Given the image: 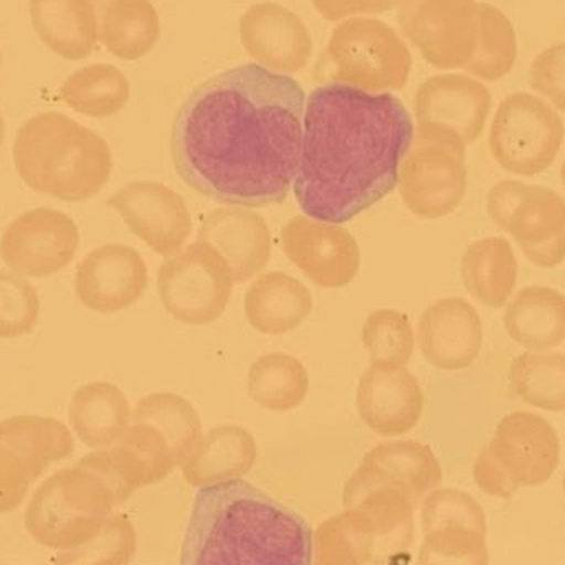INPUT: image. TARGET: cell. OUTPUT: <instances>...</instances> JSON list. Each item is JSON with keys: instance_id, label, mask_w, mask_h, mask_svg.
I'll use <instances>...</instances> for the list:
<instances>
[{"instance_id": "obj_10", "label": "cell", "mask_w": 565, "mask_h": 565, "mask_svg": "<svg viewBox=\"0 0 565 565\" xmlns=\"http://www.w3.org/2000/svg\"><path fill=\"white\" fill-rule=\"evenodd\" d=\"M79 247L75 222L53 209H35L17 217L0 238V257L13 271L46 278L68 267Z\"/></svg>"}, {"instance_id": "obj_25", "label": "cell", "mask_w": 565, "mask_h": 565, "mask_svg": "<svg viewBox=\"0 0 565 565\" xmlns=\"http://www.w3.org/2000/svg\"><path fill=\"white\" fill-rule=\"evenodd\" d=\"M518 40L513 23L490 3H478L473 56L467 68L487 82L510 75L516 65Z\"/></svg>"}, {"instance_id": "obj_23", "label": "cell", "mask_w": 565, "mask_h": 565, "mask_svg": "<svg viewBox=\"0 0 565 565\" xmlns=\"http://www.w3.org/2000/svg\"><path fill=\"white\" fill-rule=\"evenodd\" d=\"M248 395L267 411H292L309 392V374L299 359L282 352L262 355L252 364Z\"/></svg>"}, {"instance_id": "obj_7", "label": "cell", "mask_w": 565, "mask_h": 565, "mask_svg": "<svg viewBox=\"0 0 565 565\" xmlns=\"http://www.w3.org/2000/svg\"><path fill=\"white\" fill-rule=\"evenodd\" d=\"M487 211L531 264L544 270L564 264L565 199L559 192L503 179L488 191Z\"/></svg>"}, {"instance_id": "obj_31", "label": "cell", "mask_w": 565, "mask_h": 565, "mask_svg": "<svg viewBox=\"0 0 565 565\" xmlns=\"http://www.w3.org/2000/svg\"><path fill=\"white\" fill-rule=\"evenodd\" d=\"M3 139H6V122H3L2 115H0V148H2Z\"/></svg>"}, {"instance_id": "obj_14", "label": "cell", "mask_w": 565, "mask_h": 565, "mask_svg": "<svg viewBox=\"0 0 565 565\" xmlns=\"http://www.w3.org/2000/svg\"><path fill=\"white\" fill-rule=\"evenodd\" d=\"M417 335L428 364L445 372L465 371L483 348V321L470 301L448 296L422 312Z\"/></svg>"}, {"instance_id": "obj_1", "label": "cell", "mask_w": 565, "mask_h": 565, "mask_svg": "<svg viewBox=\"0 0 565 565\" xmlns=\"http://www.w3.org/2000/svg\"><path fill=\"white\" fill-rule=\"evenodd\" d=\"M305 108L299 83L267 66L248 63L217 73L175 115V171L189 188L222 204H281L298 172Z\"/></svg>"}, {"instance_id": "obj_18", "label": "cell", "mask_w": 565, "mask_h": 565, "mask_svg": "<svg viewBox=\"0 0 565 565\" xmlns=\"http://www.w3.org/2000/svg\"><path fill=\"white\" fill-rule=\"evenodd\" d=\"M248 324L267 335H281L301 326L312 312V295L305 282L282 271L260 275L245 292Z\"/></svg>"}, {"instance_id": "obj_21", "label": "cell", "mask_w": 565, "mask_h": 565, "mask_svg": "<svg viewBox=\"0 0 565 565\" xmlns=\"http://www.w3.org/2000/svg\"><path fill=\"white\" fill-rule=\"evenodd\" d=\"M465 288L487 308L500 309L513 296L518 260L507 238L488 237L468 245L461 258Z\"/></svg>"}, {"instance_id": "obj_29", "label": "cell", "mask_w": 565, "mask_h": 565, "mask_svg": "<svg viewBox=\"0 0 565 565\" xmlns=\"http://www.w3.org/2000/svg\"><path fill=\"white\" fill-rule=\"evenodd\" d=\"M135 420L168 428L181 438L192 437L199 427L191 402L171 392H156L142 397L136 405Z\"/></svg>"}, {"instance_id": "obj_16", "label": "cell", "mask_w": 565, "mask_h": 565, "mask_svg": "<svg viewBox=\"0 0 565 565\" xmlns=\"http://www.w3.org/2000/svg\"><path fill=\"white\" fill-rule=\"evenodd\" d=\"M355 395L362 420L382 434L411 430L424 412V391L407 365H369Z\"/></svg>"}, {"instance_id": "obj_24", "label": "cell", "mask_w": 565, "mask_h": 565, "mask_svg": "<svg viewBox=\"0 0 565 565\" xmlns=\"http://www.w3.org/2000/svg\"><path fill=\"white\" fill-rule=\"evenodd\" d=\"M514 394L540 411L565 412V354L563 352H523L510 369Z\"/></svg>"}, {"instance_id": "obj_12", "label": "cell", "mask_w": 565, "mask_h": 565, "mask_svg": "<svg viewBox=\"0 0 565 565\" xmlns=\"http://www.w3.org/2000/svg\"><path fill=\"white\" fill-rule=\"evenodd\" d=\"M108 205L161 257L179 254L191 237L192 215L184 198L161 182H131L113 194Z\"/></svg>"}, {"instance_id": "obj_17", "label": "cell", "mask_w": 565, "mask_h": 565, "mask_svg": "<svg viewBox=\"0 0 565 565\" xmlns=\"http://www.w3.org/2000/svg\"><path fill=\"white\" fill-rule=\"evenodd\" d=\"M491 109L487 86L465 76H447L428 89L422 102L420 121L457 132L465 145L481 138Z\"/></svg>"}, {"instance_id": "obj_5", "label": "cell", "mask_w": 565, "mask_h": 565, "mask_svg": "<svg viewBox=\"0 0 565 565\" xmlns=\"http://www.w3.org/2000/svg\"><path fill=\"white\" fill-rule=\"evenodd\" d=\"M561 461V440L553 425L533 412L501 418L493 438L475 463V480L484 493L511 498L520 488L547 483Z\"/></svg>"}, {"instance_id": "obj_22", "label": "cell", "mask_w": 565, "mask_h": 565, "mask_svg": "<svg viewBox=\"0 0 565 565\" xmlns=\"http://www.w3.org/2000/svg\"><path fill=\"white\" fill-rule=\"evenodd\" d=\"M131 408L118 385L92 382L73 395L70 420L86 444L113 440L128 424Z\"/></svg>"}, {"instance_id": "obj_27", "label": "cell", "mask_w": 565, "mask_h": 565, "mask_svg": "<svg viewBox=\"0 0 565 565\" xmlns=\"http://www.w3.org/2000/svg\"><path fill=\"white\" fill-rule=\"evenodd\" d=\"M362 344L371 364L407 365L415 349L411 319L395 309L371 312L362 326Z\"/></svg>"}, {"instance_id": "obj_20", "label": "cell", "mask_w": 565, "mask_h": 565, "mask_svg": "<svg viewBox=\"0 0 565 565\" xmlns=\"http://www.w3.org/2000/svg\"><path fill=\"white\" fill-rule=\"evenodd\" d=\"M30 19L39 39L66 60L85 58L95 45L92 0H30Z\"/></svg>"}, {"instance_id": "obj_15", "label": "cell", "mask_w": 565, "mask_h": 565, "mask_svg": "<svg viewBox=\"0 0 565 565\" xmlns=\"http://www.w3.org/2000/svg\"><path fill=\"white\" fill-rule=\"evenodd\" d=\"M199 242L211 245L227 262L235 285L260 274L274 250L267 221L252 209L235 205L204 215L199 225Z\"/></svg>"}, {"instance_id": "obj_33", "label": "cell", "mask_w": 565, "mask_h": 565, "mask_svg": "<svg viewBox=\"0 0 565 565\" xmlns=\"http://www.w3.org/2000/svg\"><path fill=\"white\" fill-rule=\"evenodd\" d=\"M563 490H564V497H565V471H564V477H563Z\"/></svg>"}, {"instance_id": "obj_6", "label": "cell", "mask_w": 565, "mask_h": 565, "mask_svg": "<svg viewBox=\"0 0 565 565\" xmlns=\"http://www.w3.org/2000/svg\"><path fill=\"white\" fill-rule=\"evenodd\" d=\"M463 139L440 126H420L398 172L405 207L424 221L447 217L467 195V152Z\"/></svg>"}, {"instance_id": "obj_19", "label": "cell", "mask_w": 565, "mask_h": 565, "mask_svg": "<svg viewBox=\"0 0 565 565\" xmlns=\"http://www.w3.org/2000/svg\"><path fill=\"white\" fill-rule=\"evenodd\" d=\"M504 328L531 351H551L565 342V296L550 286L521 289L504 311Z\"/></svg>"}, {"instance_id": "obj_2", "label": "cell", "mask_w": 565, "mask_h": 565, "mask_svg": "<svg viewBox=\"0 0 565 565\" xmlns=\"http://www.w3.org/2000/svg\"><path fill=\"white\" fill-rule=\"evenodd\" d=\"M404 103L345 83L309 95L295 198L306 217L345 224L387 198L414 141Z\"/></svg>"}, {"instance_id": "obj_13", "label": "cell", "mask_w": 565, "mask_h": 565, "mask_svg": "<svg viewBox=\"0 0 565 565\" xmlns=\"http://www.w3.org/2000/svg\"><path fill=\"white\" fill-rule=\"evenodd\" d=\"M145 258L128 245L106 244L89 252L76 268L75 292L85 308L103 315L125 311L148 289Z\"/></svg>"}, {"instance_id": "obj_4", "label": "cell", "mask_w": 565, "mask_h": 565, "mask_svg": "<svg viewBox=\"0 0 565 565\" xmlns=\"http://www.w3.org/2000/svg\"><path fill=\"white\" fill-rule=\"evenodd\" d=\"M13 164L32 191L65 202L95 198L113 174L105 139L55 111L40 113L19 129Z\"/></svg>"}, {"instance_id": "obj_9", "label": "cell", "mask_w": 565, "mask_h": 565, "mask_svg": "<svg viewBox=\"0 0 565 565\" xmlns=\"http://www.w3.org/2000/svg\"><path fill=\"white\" fill-rule=\"evenodd\" d=\"M227 262L204 242H195L169 257L158 271L162 306L175 321L207 326L217 321L234 295Z\"/></svg>"}, {"instance_id": "obj_34", "label": "cell", "mask_w": 565, "mask_h": 565, "mask_svg": "<svg viewBox=\"0 0 565 565\" xmlns=\"http://www.w3.org/2000/svg\"><path fill=\"white\" fill-rule=\"evenodd\" d=\"M0 68H2V56H0Z\"/></svg>"}, {"instance_id": "obj_28", "label": "cell", "mask_w": 565, "mask_h": 565, "mask_svg": "<svg viewBox=\"0 0 565 565\" xmlns=\"http://www.w3.org/2000/svg\"><path fill=\"white\" fill-rule=\"evenodd\" d=\"M39 318L40 298L35 286L0 270V339L29 334Z\"/></svg>"}, {"instance_id": "obj_3", "label": "cell", "mask_w": 565, "mask_h": 565, "mask_svg": "<svg viewBox=\"0 0 565 565\" xmlns=\"http://www.w3.org/2000/svg\"><path fill=\"white\" fill-rule=\"evenodd\" d=\"M312 531L295 511L244 480L195 493L181 565H312Z\"/></svg>"}, {"instance_id": "obj_32", "label": "cell", "mask_w": 565, "mask_h": 565, "mask_svg": "<svg viewBox=\"0 0 565 565\" xmlns=\"http://www.w3.org/2000/svg\"><path fill=\"white\" fill-rule=\"evenodd\" d=\"M561 179H563V184H564V188H565V159H564V162H563V168H561Z\"/></svg>"}, {"instance_id": "obj_8", "label": "cell", "mask_w": 565, "mask_h": 565, "mask_svg": "<svg viewBox=\"0 0 565 565\" xmlns=\"http://www.w3.org/2000/svg\"><path fill=\"white\" fill-rule=\"evenodd\" d=\"M565 126L559 113L530 93H513L498 106L490 128V151L501 169L533 178L559 156Z\"/></svg>"}, {"instance_id": "obj_30", "label": "cell", "mask_w": 565, "mask_h": 565, "mask_svg": "<svg viewBox=\"0 0 565 565\" xmlns=\"http://www.w3.org/2000/svg\"><path fill=\"white\" fill-rule=\"evenodd\" d=\"M530 83L554 109L565 113V43L543 50L533 60Z\"/></svg>"}, {"instance_id": "obj_26", "label": "cell", "mask_w": 565, "mask_h": 565, "mask_svg": "<svg viewBox=\"0 0 565 565\" xmlns=\"http://www.w3.org/2000/svg\"><path fill=\"white\" fill-rule=\"evenodd\" d=\"M60 98L82 115L108 118L122 108L128 98V89L115 70L92 65L66 78L60 88Z\"/></svg>"}, {"instance_id": "obj_11", "label": "cell", "mask_w": 565, "mask_h": 565, "mask_svg": "<svg viewBox=\"0 0 565 565\" xmlns=\"http://www.w3.org/2000/svg\"><path fill=\"white\" fill-rule=\"evenodd\" d=\"M281 245L288 260L321 288H344L361 268L358 241L338 224L298 215L282 227Z\"/></svg>"}]
</instances>
